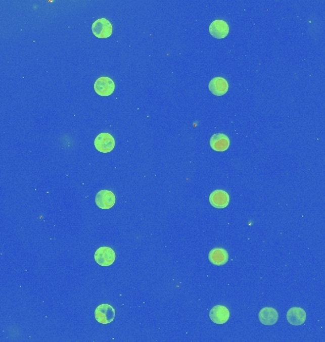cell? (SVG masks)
<instances>
[{"instance_id": "1", "label": "cell", "mask_w": 325, "mask_h": 342, "mask_svg": "<svg viewBox=\"0 0 325 342\" xmlns=\"http://www.w3.org/2000/svg\"><path fill=\"white\" fill-rule=\"evenodd\" d=\"M95 318L101 324H110L115 318V310L110 304H100L95 311Z\"/></svg>"}, {"instance_id": "2", "label": "cell", "mask_w": 325, "mask_h": 342, "mask_svg": "<svg viewBox=\"0 0 325 342\" xmlns=\"http://www.w3.org/2000/svg\"><path fill=\"white\" fill-rule=\"evenodd\" d=\"M115 259L116 255L111 247H99L95 253V260L101 266H111L115 262Z\"/></svg>"}, {"instance_id": "3", "label": "cell", "mask_w": 325, "mask_h": 342, "mask_svg": "<svg viewBox=\"0 0 325 342\" xmlns=\"http://www.w3.org/2000/svg\"><path fill=\"white\" fill-rule=\"evenodd\" d=\"M95 146L99 152L109 153L113 151L115 146V140L111 133H99L95 140Z\"/></svg>"}, {"instance_id": "4", "label": "cell", "mask_w": 325, "mask_h": 342, "mask_svg": "<svg viewBox=\"0 0 325 342\" xmlns=\"http://www.w3.org/2000/svg\"><path fill=\"white\" fill-rule=\"evenodd\" d=\"M92 33L97 38H109L112 34V25L106 18H99L91 26Z\"/></svg>"}, {"instance_id": "5", "label": "cell", "mask_w": 325, "mask_h": 342, "mask_svg": "<svg viewBox=\"0 0 325 342\" xmlns=\"http://www.w3.org/2000/svg\"><path fill=\"white\" fill-rule=\"evenodd\" d=\"M95 91L98 95L110 96L113 93L115 89V84L113 80L108 76L99 77L95 82Z\"/></svg>"}, {"instance_id": "6", "label": "cell", "mask_w": 325, "mask_h": 342, "mask_svg": "<svg viewBox=\"0 0 325 342\" xmlns=\"http://www.w3.org/2000/svg\"><path fill=\"white\" fill-rule=\"evenodd\" d=\"M115 195L111 190H100L96 196V204L101 209H111L115 205Z\"/></svg>"}, {"instance_id": "7", "label": "cell", "mask_w": 325, "mask_h": 342, "mask_svg": "<svg viewBox=\"0 0 325 342\" xmlns=\"http://www.w3.org/2000/svg\"><path fill=\"white\" fill-rule=\"evenodd\" d=\"M229 194L222 189L214 190L209 195V203L212 207L223 209L229 205Z\"/></svg>"}, {"instance_id": "8", "label": "cell", "mask_w": 325, "mask_h": 342, "mask_svg": "<svg viewBox=\"0 0 325 342\" xmlns=\"http://www.w3.org/2000/svg\"><path fill=\"white\" fill-rule=\"evenodd\" d=\"M209 32L215 38L222 39L228 35L229 26L222 19H216L209 26Z\"/></svg>"}, {"instance_id": "9", "label": "cell", "mask_w": 325, "mask_h": 342, "mask_svg": "<svg viewBox=\"0 0 325 342\" xmlns=\"http://www.w3.org/2000/svg\"><path fill=\"white\" fill-rule=\"evenodd\" d=\"M209 318L216 324H224L229 319V310L225 306L216 305L209 312Z\"/></svg>"}, {"instance_id": "10", "label": "cell", "mask_w": 325, "mask_h": 342, "mask_svg": "<svg viewBox=\"0 0 325 342\" xmlns=\"http://www.w3.org/2000/svg\"><path fill=\"white\" fill-rule=\"evenodd\" d=\"M228 253L224 248L216 247L208 253L209 262L216 266H222L228 262Z\"/></svg>"}, {"instance_id": "11", "label": "cell", "mask_w": 325, "mask_h": 342, "mask_svg": "<svg viewBox=\"0 0 325 342\" xmlns=\"http://www.w3.org/2000/svg\"><path fill=\"white\" fill-rule=\"evenodd\" d=\"M228 88L229 86L227 81L222 77H215L210 80L208 84V88L213 95H224L228 91Z\"/></svg>"}, {"instance_id": "12", "label": "cell", "mask_w": 325, "mask_h": 342, "mask_svg": "<svg viewBox=\"0 0 325 342\" xmlns=\"http://www.w3.org/2000/svg\"><path fill=\"white\" fill-rule=\"evenodd\" d=\"M287 320L295 326L302 325L306 320V312L301 307H292L287 312Z\"/></svg>"}, {"instance_id": "13", "label": "cell", "mask_w": 325, "mask_h": 342, "mask_svg": "<svg viewBox=\"0 0 325 342\" xmlns=\"http://www.w3.org/2000/svg\"><path fill=\"white\" fill-rule=\"evenodd\" d=\"M229 145V138L223 133H216L210 138V146L215 152H225Z\"/></svg>"}, {"instance_id": "14", "label": "cell", "mask_w": 325, "mask_h": 342, "mask_svg": "<svg viewBox=\"0 0 325 342\" xmlns=\"http://www.w3.org/2000/svg\"><path fill=\"white\" fill-rule=\"evenodd\" d=\"M259 319L263 325H274L278 319V313L275 308L264 307L259 313Z\"/></svg>"}]
</instances>
